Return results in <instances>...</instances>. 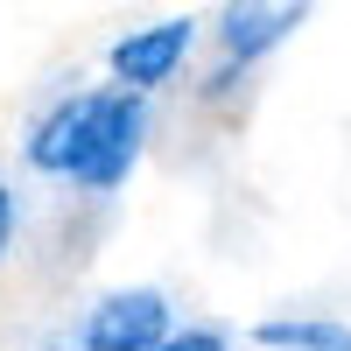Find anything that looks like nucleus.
<instances>
[{"instance_id":"1","label":"nucleus","mask_w":351,"mask_h":351,"mask_svg":"<svg viewBox=\"0 0 351 351\" xmlns=\"http://www.w3.org/2000/svg\"><path fill=\"white\" fill-rule=\"evenodd\" d=\"M134 148H141V99L134 92H99L92 120H84V141H77V162H71V183L120 190L127 169H134Z\"/></svg>"},{"instance_id":"4","label":"nucleus","mask_w":351,"mask_h":351,"mask_svg":"<svg viewBox=\"0 0 351 351\" xmlns=\"http://www.w3.org/2000/svg\"><path fill=\"white\" fill-rule=\"evenodd\" d=\"M288 28H302V8H225L218 43H225L232 64H253V56H267Z\"/></svg>"},{"instance_id":"2","label":"nucleus","mask_w":351,"mask_h":351,"mask_svg":"<svg viewBox=\"0 0 351 351\" xmlns=\"http://www.w3.org/2000/svg\"><path fill=\"white\" fill-rule=\"evenodd\" d=\"M169 337V302L162 288H127V295H106L84 316V351H155Z\"/></svg>"},{"instance_id":"6","label":"nucleus","mask_w":351,"mask_h":351,"mask_svg":"<svg viewBox=\"0 0 351 351\" xmlns=\"http://www.w3.org/2000/svg\"><path fill=\"white\" fill-rule=\"evenodd\" d=\"M155 351H225V337L218 330H183V337H162Z\"/></svg>"},{"instance_id":"5","label":"nucleus","mask_w":351,"mask_h":351,"mask_svg":"<svg viewBox=\"0 0 351 351\" xmlns=\"http://www.w3.org/2000/svg\"><path fill=\"white\" fill-rule=\"evenodd\" d=\"M253 337L274 344V351H351V330H344V324H324V316H302V324L274 316V324H260Z\"/></svg>"},{"instance_id":"7","label":"nucleus","mask_w":351,"mask_h":351,"mask_svg":"<svg viewBox=\"0 0 351 351\" xmlns=\"http://www.w3.org/2000/svg\"><path fill=\"white\" fill-rule=\"evenodd\" d=\"M8 239H14V197H8V183H0V253H8Z\"/></svg>"},{"instance_id":"3","label":"nucleus","mask_w":351,"mask_h":351,"mask_svg":"<svg viewBox=\"0 0 351 351\" xmlns=\"http://www.w3.org/2000/svg\"><path fill=\"white\" fill-rule=\"evenodd\" d=\"M183 49H190V21H155V28H141V36L127 43H112V71H120V92H148V84H162L176 64H183Z\"/></svg>"}]
</instances>
